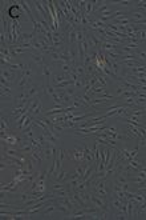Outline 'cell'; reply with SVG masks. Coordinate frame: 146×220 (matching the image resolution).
<instances>
[{
    "mask_svg": "<svg viewBox=\"0 0 146 220\" xmlns=\"http://www.w3.org/2000/svg\"><path fill=\"white\" fill-rule=\"evenodd\" d=\"M66 79H65V76L64 75H56L53 79H52V83L56 85V84H59V83H63V81H65Z\"/></svg>",
    "mask_w": 146,
    "mask_h": 220,
    "instance_id": "ffe728a7",
    "label": "cell"
},
{
    "mask_svg": "<svg viewBox=\"0 0 146 220\" xmlns=\"http://www.w3.org/2000/svg\"><path fill=\"white\" fill-rule=\"evenodd\" d=\"M121 187H122V191H123V192H128V191H129V184H128V183L122 184Z\"/></svg>",
    "mask_w": 146,
    "mask_h": 220,
    "instance_id": "f1b7e54d",
    "label": "cell"
},
{
    "mask_svg": "<svg viewBox=\"0 0 146 220\" xmlns=\"http://www.w3.org/2000/svg\"><path fill=\"white\" fill-rule=\"evenodd\" d=\"M7 15L12 21H19L21 16L25 15V12H24L23 7L20 6V3H12L7 9Z\"/></svg>",
    "mask_w": 146,
    "mask_h": 220,
    "instance_id": "6da1fadb",
    "label": "cell"
},
{
    "mask_svg": "<svg viewBox=\"0 0 146 220\" xmlns=\"http://www.w3.org/2000/svg\"><path fill=\"white\" fill-rule=\"evenodd\" d=\"M69 157L71 160H73L75 163L77 164H81V163H86L85 162V154H84V148H80V147H76L73 151L69 152ZM88 164V163H86Z\"/></svg>",
    "mask_w": 146,
    "mask_h": 220,
    "instance_id": "7a4b0ae2",
    "label": "cell"
},
{
    "mask_svg": "<svg viewBox=\"0 0 146 220\" xmlns=\"http://www.w3.org/2000/svg\"><path fill=\"white\" fill-rule=\"evenodd\" d=\"M27 91H28V98L29 99H31V98H36V96L40 95L41 87H39V85H33V84H32L31 87H29V90H27Z\"/></svg>",
    "mask_w": 146,
    "mask_h": 220,
    "instance_id": "52a82bcc",
    "label": "cell"
},
{
    "mask_svg": "<svg viewBox=\"0 0 146 220\" xmlns=\"http://www.w3.org/2000/svg\"><path fill=\"white\" fill-rule=\"evenodd\" d=\"M93 9H95V6H93V1H88L85 7V16H90L93 14Z\"/></svg>",
    "mask_w": 146,
    "mask_h": 220,
    "instance_id": "9a60e30c",
    "label": "cell"
},
{
    "mask_svg": "<svg viewBox=\"0 0 146 220\" xmlns=\"http://www.w3.org/2000/svg\"><path fill=\"white\" fill-rule=\"evenodd\" d=\"M89 165V164H88ZM88 165H81V164H77V167H76V169H75V172L76 174H78L80 176H83L84 174H85V169H86V167Z\"/></svg>",
    "mask_w": 146,
    "mask_h": 220,
    "instance_id": "44dd1931",
    "label": "cell"
},
{
    "mask_svg": "<svg viewBox=\"0 0 146 220\" xmlns=\"http://www.w3.org/2000/svg\"><path fill=\"white\" fill-rule=\"evenodd\" d=\"M17 150L20 151L21 154L32 152V151H33V145H32V143H31V139H27V137L21 139V143L17 145Z\"/></svg>",
    "mask_w": 146,
    "mask_h": 220,
    "instance_id": "3957f363",
    "label": "cell"
},
{
    "mask_svg": "<svg viewBox=\"0 0 146 220\" xmlns=\"http://www.w3.org/2000/svg\"><path fill=\"white\" fill-rule=\"evenodd\" d=\"M31 58H32V60H33L35 63L37 64V66L43 67L44 64H45V60H44V58H45V56H44L43 53H32Z\"/></svg>",
    "mask_w": 146,
    "mask_h": 220,
    "instance_id": "ba28073f",
    "label": "cell"
},
{
    "mask_svg": "<svg viewBox=\"0 0 146 220\" xmlns=\"http://www.w3.org/2000/svg\"><path fill=\"white\" fill-rule=\"evenodd\" d=\"M31 156H32V159L36 162V164H37L39 167L41 168V164H43V157H41L40 152H39L37 150H35V148H33V151L31 152Z\"/></svg>",
    "mask_w": 146,
    "mask_h": 220,
    "instance_id": "9c48e42d",
    "label": "cell"
},
{
    "mask_svg": "<svg viewBox=\"0 0 146 220\" xmlns=\"http://www.w3.org/2000/svg\"><path fill=\"white\" fill-rule=\"evenodd\" d=\"M0 93H1V98H11V95H12L11 87H1Z\"/></svg>",
    "mask_w": 146,
    "mask_h": 220,
    "instance_id": "5bb4252c",
    "label": "cell"
},
{
    "mask_svg": "<svg viewBox=\"0 0 146 220\" xmlns=\"http://www.w3.org/2000/svg\"><path fill=\"white\" fill-rule=\"evenodd\" d=\"M0 168H1V171H4V169L7 168V164H6L4 162H1V165H0Z\"/></svg>",
    "mask_w": 146,
    "mask_h": 220,
    "instance_id": "4dcf8cb0",
    "label": "cell"
},
{
    "mask_svg": "<svg viewBox=\"0 0 146 220\" xmlns=\"http://www.w3.org/2000/svg\"><path fill=\"white\" fill-rule=\"evenodd\" d=\"M108 11H110V7H109L108 1H106V3L104 4V6H101L98 9H96V11H95V14H96V12H98V14H101V15H102V14H105V12H108Z\"/></svg>",
    "mask_w": 146,
    "mask_h": 220,
    "instance_id": "d6986e66",
    "label": "cell"
},
{
    "mask_svg": "<svg viewBox=\"0 0 146 220\" xmlns=\"http://www.w3.org/2000/svg\"><path fill=\"white\" fill-rule=\"evenodd\" d=\"M51 75H52V67L49 66V64H44L43 66V76H44V79H45V85H49Z\"/></svg>",
    "mask_w": 146,
    "mask_h": 220,
    "instance_id": "5b68a950",
    "label": "cell"
},
{
    "mask_svg": "<svg viewBox=\"0 0 146 220\" xmlns=\"http://www.w3.org/2000/svg\"><path fill=\"white\" fill-rule=\"evenodd\" d=\"M32 75H33V71H32V68L29 66H25V68H24L20 73V76H27V78H29V79H31Z\"/></svg>",
    "mask_w": 146,
    "mask_h": 220,
    "instance_id": "2e32d148",
    "label": "cell"
},
{
    "mask_svg": "<svg viewBox=\"0 0 146 220\" xmlns=\"http://www.w3.org/2000/svg\"><path fill=\"white\" fill-rule=\"evenodd\" d=\"M68 41L69 44H75L77 41V33H76V28H72L71 31L68 32Z\"/></svg>",
    "mask_w": 146,
    "mask_h": 220,
    "instance_id": "8fae6325",
    "label": "cell"
},
{
    "mask_svg": "<svg viewBox=\"0 0 146 220\" xmlns=\"http://www.w3.org/2000/svg\"><path fill=\"white\" fill-rule=\"evenodd\" d=\"M116 6H121V7H129L130 4H133V1H128V0H121V1H116Z\"/></svg>",
    "mask_w": 146,
    "mask_h": 220,
    "instance_id": "cb8c5ba5",
    "label": "cell"
},
{
    "mask_svg": "<svg viewBox=\"0 0 146 220\" xmlns=\"http://www.w3.org/2000/svg\"><path fill=\"white\" fill-rule=\"evenodd\" d=\"M80 96H81V98H83V99H84V100H85V101H86V103H88V104H89V105L92 104V98H90V96H89V95H86V93H85V92H83V95H80Z\"/></svg>",
    "mask_w": 146,
    "mask_h": 220,
    "instance_id": "d4e9b609",
    "label": "cell"
},
{
    "mask_svg": "<svg viewBox=\"0 0 146 220\" xmlns=\"http://www.w3.org/2000/svg\"><path fill=\"white\" fill-rule=\"evenodd\" d=\"M1 78H4L7 81L12 83V81H15V79H16V71L11 70V68H8V70L1 68Z\"/></svg>",
    "mask_w": 146,
    "mask_h": 220,
    "instance_id": "277c9868",
    "label": "cell"
},
{
    "mask_svg": "<svg viewBox=\"0 0 146 220\" xmlns=\"http://www.w3.org/2000/svg\"><path fill=\"white\" fill-rule=\"evenodd\" d=\"M137 155H138V148H134L133 151H130V159H135Z\"/></svg>",
    "mask_w": 146,
    "mask_h": 220,
    "instance_id": "4316f807",
    "label": "cell"
},
{
    "mask_svg": "<svg viewBox=\"0 0 146 220\" xmlns=\"http://www.w3.org/2000/svg\"><path fill=\"white\" fill-rule=\"evenodd\" d=\"M112 207L114 209H117V211H120L121 207H122V201H121L120 199H117V197H114V199L112 200Z\"/></svg>",
    "mask_w": 146,
    "mask_h": 220,
    "instance_id": "ac0fdd59",
    "label": "cell"
},
{
    "mask_svg": "<svg viewBox=\"0 0 146 220\" xmlns=\"http://www.w3.org/2000/svg\"><path fill=\"white\" fill-rule=\"evenodd\" d=\"M0 83H1V87H11V85H9V84H11V83H9V81H7L4 78H1V80H0Z\"/></svg>",
    "mask_w": 146,
    "mask_h": 220,
    "instance_id": "83f0119b",
    "label": "cell"
},
{
    "mask_svg": "<svg viewBox=\"0 0 146 220\" xmlns=\"http://www.w3.org/2000/svg\"><path fill=\"white\" fill-rule=\"evenodd\" d=\"M123 105H125V107H130V108H133V107L135 105V98H125Z\"/></svg>",
    "mask_w": 146,
    "mask_h": 220,
    "instance_id": "e0dca14e",
    "label": "cell"
},
{
    "mask_svg": "<svg viewBox=\"0 0 146 220\" xmlns=\"http://www.w3.org/2000/svg\"><path fill=\"white\" fill-rule=\"evenodd\" d=\"M68 75L71 76V80H73V81H76V80H78V79H80V76H78L77 72H75V71H71Z\"/></svg>",
    "mask_w": 146,
    "mask_h": 220,
    "instance_id": "484cf974",
    "label": "cell"
},
{
    "mask_svg": "<svg viewBox=\"0 0 146 220\" xmlns=\"http://www.w3.org/2000/svg\"><path fill=\"white\" fill-rule=\"evenodd\" d=\"M75 85H69L68 88H65V92L66 95H71V96H76V92H75Z\"/></svg>",
    "mask_w": 146,
    "mask_h": 220,
    "instance_id": "603a6c76",
    "label": "cell"
},
{
    "mask_svg": "<svg viewBox=\"0 0 146 220\" xmlns=\"http://www.w3.org/2000/svg\"><path fill=\"white\" fill-rule=\"evenodd\" d=\"M54 211H57V204H54V201H53L51 206H48V207H47V208L43 211V216H47V215L52 214V212H54Z\"/></svg>",
    "mask_w": 146,
    "mask_h": 220,
    "instance_id": "7c38bea8",
    "label": "cell"
},
{
    "mask_svg": "<svg viewBox=\"0 0 146 220\" xmlns=\"http://www.w3.org/2000/svg\"><path fill=\"white\" fill-rule=\"evenodd\" d=\"M137 91H142V92H146V85H141L138 84V90Z\"/></svg>",
    "mask_w": 146,
    "mask_h": 220,
    "instance_id": "f546056e",
    "label": "cell"
},
{
    "mask_svg": "<svg viewBox=\"0 0 146 220\" xmlns=\"http://www.w3.org/2000/svg\"><path fill=\"white\" fill-rule=\"evenodd\" d=\"M52 144H53V143H49V142H48L45 145H44L43 155H44V157H45L47 160L53 159V150H52Z\"/></svg>",
    "mask_w": 146,
    "mask_h": 220,
    "instance_id": "8992f818",
    "label": "cell"
},
{
    "mask_svg": "<svg viewBox=\"0 0 146 220\" xmlns=\"http://www.w3.org/2000/svg\"><path fill=\"white\" fill-rule=\"evenodd\" d=\"M9 128H11V123L9 119L7 116L1 117V127H0V132H9Z\"/></svg>",
    "mask_w": 146,
    "mask_h": 220,
    "instance_id": "30bf717a",
    "label": "cell"
},
{
    "mask_svg": "<svg viewBox=\"0 0 146 220\" xmlns=\"http://www.w3.org/2000/svg\"><path fill=\"white\" fill-rule=\"evenodd\" d=\"M41 112H43V104L40 103V104H39L37 107L35 108V111L31 113V115L33 116V117H37V116H40V115H41Z\"/></svg>",
    "mask_w": 146,
    "mask_h": 220,
    "instance_id": "7402d4cb",
    "label": "cell"
},
{
    "mask_svg": "<svg viewBox=\"0 0 146 220\" xmlns=\"http://www.w3.org/2000/svg\"><path fill=\"white\" fill-rule=\"evenodd\" d=\"M128 217L129 219H134V204L132 200L128 201Z\"/></svg>",
    "mask_w": 146,
    "mask_h": 220,
    "instance_id": "4fadbf2b",
    "label": "cell"
}]
</instances>
